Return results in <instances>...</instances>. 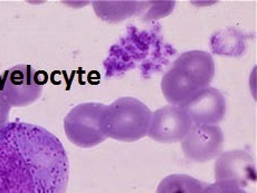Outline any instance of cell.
I'll return each instance as SVG.
<instances>
[{"mask_svg": "<svg viewBox=\"0 0 257 193\" xmlns=\"http://www.w3.org/2000/svg\"><path fill=\"white\" fill-rule=\"evenodd\" d=\"M70 162L62 142L25 122L0 125V193H66Z\"/></svg>", "mask_w": 257, "mask_h": 193, "instance_id": "1", "label": "cell"}, {"mask_svg": "<svg viewBox=\"0 0 257 193\" xmlns=\"http://www.w3.org/2000/svg\"><path fill=\"white\" fill-rule=\"evenodd\" d=\"M215 76L212 56L205 51H188L178 57L161 80V91L171 105H184L209 87Z\"/></svg>", "mask_w": 257, "mask_h": 193, "instance_id": "2", "label": "cell"}, {"mask_svg": "<svg viewBox=\"0 0 257 193\" xmlns=\"http://www.w3.org/2000/svg\"><path fill=\"white\" fill-rule=\"evenodd\" d=\"M152 112L133 97H121L105 106L102 128L106 137L120 142H136L149 131Z\"/></svg>", "mask_w": 257, "mask_h": 193, "instance_id": "3", "label": "cell"}, {"mask_svg": "<svg viewBox=\"0 0 257 193\" xmlns=\"http://www.w3.org/2000/svg\"><path fill=\"white\" fill-rule=\"evenodd\" d=\"M105 105L101 103H84L73 108L64 120L68 140L82 148H91L106 140L102 128Z\"/></svg>", "mask_w": 257, "mask_h": 193, "instance_id": "4", "label": "cell"}, {"mask_svg": "<svg viewBox=\"0 0 257 193\" xmlns=\"http://www.w3.org/2000/svg\"><path fill=\"white\" fill-rule=\"evenodd\" d=\"M190 117L179 105H166L152 113L148 136L159 143L181 142L191 127Z\"/></svg>", "mask_w": 257, "mask_h": 193, "instance_id": "5", "label": "cell"}, {"mask_svg": "<svg viewBox=\"0 0 257 193\" xmlns=\"http://www.w3.org/2000/svg\"><path fill=\"white\" fill-rule=\"evenodd\" d=\"M224 147V133L218 125H194L184 140L181 148L187 159L207 162L217 159Z\"/></svg>", "mask_w": 257, "mask_h": 193, "instance_id": "6", "label": "cell"}, {"mask_svg": "<svg viewBox=\"0 0 257 193\" xmlns=\"http://www.w3.org/2000/svg\"><path fill=\"white\" fill-rule=\"evenodd\" d=\"M216 182H231L245 187L256 180V163L253 155L243 150L222 152L215 163Z\"/></svg>", "mask_w": 257, "mask_h": 193, "instance_id": "7", "label": "cell"}, {"mask_svg": "<svg viewBox=\"0 0 257 193\" xmlns=\"http://www.w3.org/2000/svg\"><path fill=\"white\" fill-rule=\"evenodd\" d=\"M181 106L194 125H218L224 120L227 111L224 95L217 88L210 86Z\"/></svg>", "mask_w": 257, "mask_h": 193, "instance_id": "8", "label": "cell"}, {"mask_svg": "<svg viewBox=\"0 0 257 193\" xmlns=\"http://www.w3.org/2000/svg\"><path fill=\"white\" fill-rule=\"evenodd\" d=\"M6 97L15 106H25L36 101L42 92L36 73L31 66L19 65L7 73Z\"/></svg>", "mask_w": 257, "mask_h": 193, "instance_id": "9", "label": "cell"}, {"mask_svg": "<svg viewBox=\"0 0 257 193\" xmlns=\"http://www.w3.org/2000/svg\"><path fill=\"white\" fill-rule=\"evenodd\" d=\"M210 45L214 53L219 55L239 56L245 52L246 39L241 32L227 28L212 35Z\"/></svg>", "mask_w": 257, "mask_h": 193, "instance_id": "10", "label": "cell"}, {"mask_svg": "<svg viewBox=\"0 0 257 193\" xmlns=\"http://www.w3.org/2000/svg\"><path fill=\"white\" fill-rule=\"evenodd\" d=\"M207 183L187 174H170L162 179L157 193H204Z\"/></svg>", "mask_w": 257, "mask_h": 193, "instance_id": "11", "label": "cell"}, {"mask_svg": "<svg viewBox=\"0 0 257 193\" xmlns=\"http://www.w3.org/2000/svg\"><path fill=\"white\" fill-rule=\"evenodd\" d=\"M204 193H247L244 187L231 182H215L212 184H207Z\"/></svg>", "mask_w": 257, "mask_h": 193, "instance_id": "12", "label": "cell"}]
</instances>
